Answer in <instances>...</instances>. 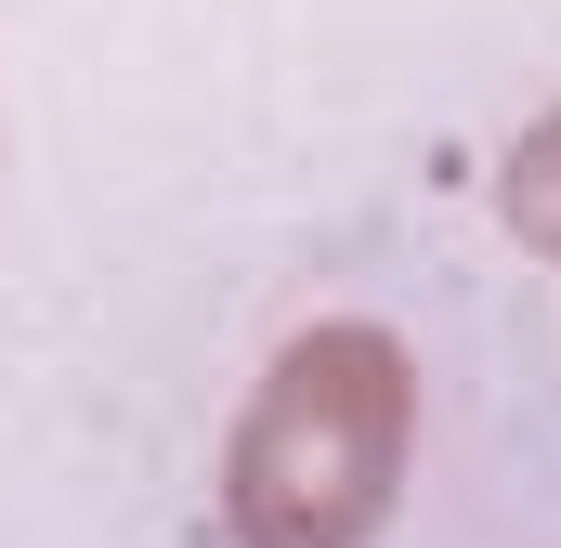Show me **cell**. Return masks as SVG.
<instances>
[{
	"instance_id": "obj_1",
	"label": "cell",
	"mask_w": 561,
	"mask_h": 548,
	"mask_svg": "<svg viewBox=\"0 0 561 548\" xmlns=\"http://www.w3.org/2000/svg\"><path fill=\"white\" fill-rule=\"evenodd\" d=\"M405 457H419V366H405V340L366 327V313H327L236 406L222 536L236 548H379V523L405 510Z\"/></svg>"
},
{
	"instance_id": "obj_2",
	"label": "cell",
	"mask_w": 561,
	"mask_h": 548,
	"mask_svg": "<svg viewBox=\"0 0 561 548\" xmlns=\"http://www.w3.org/2000/svg\"><path fill=\"white\" fill-rule=\"evenodd\" d=\"M496 222H510L523 249H549V262H561V105L510 144V170H496Z\"/></svg>"
}]
</instances>
